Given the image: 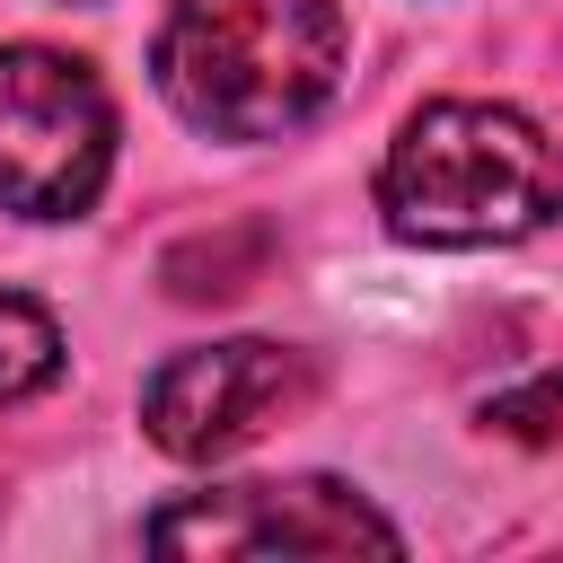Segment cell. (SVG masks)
Returning a JSON list of instances; mask_svg holds the SVG:
<instances>
[{
  "label": "cell",
  "mask_w": 563,
  "mask_h": 563,
  "mask_svg": "<svg viewBox=\"0 0 563 563\" xmlns=\"http://www.w3.org/2000/svg\"><path fill=\"white\" fill-rule=\"evenodd\" d=\"M158 554H396L405 537L325 475L299 484H220V493H185L150 519Z\"/></svg>",
  "instance_id": "cell-5"
},
{
  "label": "cell",
  "mask_w": 563,
  "mask_h": 563,
  "mask_svg": "<svg viewBox=\"0 0 563 563\" xmlns=\"http://www.w3.org/2000/svg\"><path fill=\"white\" fill-rule=\"evenodd\" d=\"M308 387H317L308 352L238 334V343H202V352L158 361L141 387V422L167 457L202 466V457H238L246 440H264L282 413L308 405Z\"/></svg>",
  "instance_id": "cell-4"
},
{
  "label": "cell",
  "mask_w": 563,
  "mask_h": 563,
  "mask_svg": "<svg viewBox=\"0 0 563 563\" xmlns=\"http://www.w3.org/2000/svg\"><path fill=\"white\" fill-rule=\"evenodd\" d=\"M114 167L106 79L53 44H0V211L70 220Z\"/></svg>",
  "instance_id": "cell-3"
},
{
  "label": "cell",
  "mask_w": 563,
  "mask_h": 563,
  "mask_svg": "<svg viewBox=\"0 0 563 563\" xmlns=\"http://www.w3.org/2000/svg\"><path fill=\"white\" fill-rule=\"evenodd\" d=\"M378 211L396 238L422 246H510L563 211V150L519 114V106H422L387 167H378Z\"/></svg>",
  "instance_id": "cell-2"
},
{
  "label": "cell",
  "mask_w": 563,
  "mask_h": 563,
  "mask_svg": "<svg viewBox=\"0 0 563 563\" xmlns=\"http://www.w3.org/2000/svg\"><path fill=\"white\" fill-rule=\"evenodd\" d=\"M158 97L211 141H282L343 79V0H176Z\"/></svg>",
  "instance_id": "cell-1"
},
{
  "label": "cell",
  "mask_w": 563,
  "mask_h": 563,
  "mask_svg": "<svg viewBox=\"0 0 563 563\" xmlns=\"http://www.w3.org/2000/svg\"><path fill=\"white\" fill-rule=\"evenodd\" d=\"M53 369H62V334H53V317H44L26 290H0V405L53 387Z\"/></svg>",
  "instance_id": "cell-6"
}]
</instances>
